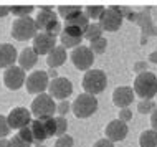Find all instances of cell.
<instances>
[{"label":"cell","mask_w":157,"mask_h":147,"mask_svg":"<svg viewBox=\"0 0 157 147\" xmlns=\"http://www.w3.org/2000/svg\"><path fill=\"white\" fill-rule=\"evenodd\" d=\"M17 58H18V53H17L13 45L0 43V68L7 70V68H10V66H13Z\"/></svg>","instance_id":"cell-17"},{"label":"cell","mask_w":157,"mask_h":147,"mask_svg":"<svg viewBox=\"0 0 157 147\" xmlns=\"http://www.w3.org/2000/svg\"><path fill=\"white\" fill-rule=\"evenodd\" d=\"M17 136L20 137L22 141H25L27 144H33V136H32V131H30V126H27V127H23V129H20L18 131V134Z\"/></svg>","instance_id":"cell-32"},{"label":"cell","mask_w":157,"mask_h":147,"mask_svg":"<svg viewBox=\"0 0 157 147\" xmlns=\"http://www.w3.org/2000/svg\"><path fill=\"white\" fill-rule=\"evenodd\" d=\"M8 13H10V7H0V18L7 17Z\"/></svg>","instance_id":"cell-42"},{"label":"cell","mask_w":157,"mask_h":147,"mask_svg":"<svg viewBox=\"0 0 157 147\" xmlns=\"http://www.w3.org/2000/svg\"><path fill=\"white\" fill-rule=\"evenodd\" d=\"M88 48L91 50V53H93V55H103V53L106 51V48H108V41H106L103 36H101V38H98V40H94V41H91Z\"/></svg>","instance_id":"cell-26"},{"label":"cell","mask_w":157,"mask_h":147,"mask_svg":"<svg viewBox=\"0 0 157 147\" xmlns=\"http://www.w3.org/2000/svg\"><path fill=\"white\" fill-rule=\"evenodd\" d=\"M66 61V50L63 47H55L52 51L46 55V63H48L50 68H58L63 63Z\"/></svg>","instance_id":"cell-19"},{"label":"cell","mask_w":157,"mask_h":147,"mask_svg":"<svg viewBox=\"0 0 157 147\" xmlns=\"http://www.w3.org/2000/svg\"><path fill=\"white\" fill-rule=\"evenodd\" d=\"M10 147H30V144H27L25 141H22L18 136H13L10 139Z\"/></svg>","instance_id":"cell-38"},{"label":"cell","mask_w":157,"mask_h":147,"mask_svg":"<svg viewBox=\"0 0 157 147\" xmlns=\"http://www.w3.org/2000/svg\"><path fill=\"white\" fill-rule=\"evenodd\" d=\"M88 25H90V18H88L83 12H79V13L70 17V18L66 20V27H76V28H79V30H83V32H86Z\"/></svg>","instance_id":"cell-21"},{"label":"cell","mask_w":157,"mask_h":147,"mask_svg":"<svg viewBox=\"0 0 157 147\" xmlns=\"http://www.w3.org/2000/svg\"><path fill=\"white\" fill-rule=\"evenodd\" d=\"M119 12L122 15V18L131 20V22H136L141 25L144 35H157V28L154 27V23L151 22V17H149V8L147 10H142L141 13H137V12H132L129 7H119Z\"/></svg>","instance_id":"cell-4"},{"label":"cell","mask_w":157,"mask_h":147,"mask_svg":"<svg viewBox=\"0 0 157 147\" xmlns=\"http://www.w3.org/2000/svg\"><path fill=\"white\" fill-rule=\"evenodd\" d=\"M134 94L141 99H152L157 94V76L151 71L137 74L134 79Z\"/></svg>","instance_id":"cell-1"},{"label":"cell","mask_w":157,"mask_h":147,"mask_svg":"<svg viewBox=\"0 0 157 147\" xmlns=\"http://www.w3.org/2000/svg\"><path fill=\"white\" fill-rule=\"evenodd\" d=\"M73 93V83L70 81L68 78H55L50 81L48 85V94L52 96L53 99H58V101H66L68 96H71Z\"/></svg>","instance_id":"cell-9"},{"label":"cell","mask_w":157,"mask_h":147,"mask_svg":"<svg viewBox=\"0 0 157 147\" xmlns=\"http://www.w3.org/2000/svg\"><path fill=\"white\" fill-rule=\"evenodd\" d=\"M17 60H18V66L23 71L25 70H32L38 61V55L33 51V48H23Z\"/></svg>","instance_id":"cell-18"},{"label":"cell","mask_w":157,"mask_h":147,"mask_svg":"<svg viewBox=\"0 0 157 147\" xmlns=\"http://www.w3.org/2000/svg\"><path fill=\"white\" fill-rule=\"evenodd\" d=\"M55 126H56V132L55 136H65L66 134V129H68V121L65 119L63 116H56L55 117Z\"/></svg>","instance_id":"cell-30"},{"label":"cell","mask_w":157,"mask_h":147,"mask_svg":"<svg viewBox=\"0 0 157 147\" xmlns=\"http://www.w3.org/2000/svg\"><path fill=\"white\" fill-rule=\"evenodd\" d=\"M32 114L36 117V119H41V117H52L56 111V104H55V99L50 94H38L32 103Z\"/></svg>","instance_id":"cell-6"},{"label":"cell","mask_w":157,"mask_h":147,"mask_svg":"<svg viewBox=\"0 0 157 147\" xmlns=\"http://www.w3.org/2000/svg\"><path fill=\"white\" fill-rule=\"evenodd\" d=\"M127 131H129V129H127L126 123H122V121H119V119H114V121H111V123L106 126L104 134H106V139L111 141L114 144V142L124 141L126 136H127Z\"/></svg>","instance_id":"cell-14"},{"label":"cell","mask_w":157,"mask_h":147,"mask_svg":"<svg viewBox=\"0 0 157 147\" xmlns=\"http://www.w3.org/2000/svg\"><path fill=\"white\" fill-rule=\"evenodd\" d=\"M70 109H71V104L68 103V101H60V104L56 106V112H58L60 116L65 117V114H66L68 111H70Z\"/></svg>","instance_id":"cell-36"},{"label":"cell","mask_w":157,"mask_h":147,"mask_svg":"<svg viewBox=\"0 0 157 147\" xmlns=\"http://www.w3.org/2000/svg\"><path fill=\"white\" fill-rule=\"evenodd\" d=\"M41 124H43L45 127V132H46V137H52L55 136V132H56V126H55V117H41Z\"/></svg>","instance_id":"cell-28"},{"label":"cell","mask_w":157,"mask_h":147,"mask_svg":"<svg viewBox=\"0 0 157 147\" xmlns=\"http://www.w3.org/2000/svg\"><path fill=\"white\" fill-rule=\"evenodd\" d=\"M50 85V78L46 71H33V73L28 74V78L25 79V86H27V91L30 94H43L45 89H48Z\"/></svg>","instance_id":"cell-8"},{"label":"cell","mask_w":157,"mask_h":147,"mask_svg":"<svg viewBox=\"0 0 157 147\" xmlns=\"http://www.w3.org/2000/svg\"><path fill=\"white\" fill-rule=\"evenodd\" d=\"M56 22H58V18L55 15V12L48 7H43V8H40V13H38L36 20H35V25H36V30L48 32Z\"/></svg>","instance_id":"cell-16"},{"label":"cell","mask_w":157,"mask_h":147,"mask_svg":"<svg viewBox=\"0 0 157 147\" xmlns=\"http://www.w3.org/2000/svg\"><path fill=\"white\" fill-rule=\"evenodd\" d=\"M75 144V141H73V137L71 136H60L56 139V142H55V147H73Z\"/></svg>","instance_id":"cell-33"},{"label":"cell","mask_w":157,"mask_h":147,"mask_svg":"<svg viewBox=\"0 0 157 147\" xmlns=\"http://www.w3.org/2000/svg\"><path fill=\"white\" fill-rule=\"evenodd\" d=\"M10 132V126L7 123V117L0 114V139H5Z\"/></svg>","instance_id":"cell-34"},{"label":"cell","mask_w":157,"mask_h":147,"mask_svg":"<svg viewBox=\"0 0 157 147\" xmlns=\"http://www.w3.org/2000/svg\"><path fill=\"white\" fill-rule=\"evenodd\" d=\"M131 117H132V111L131 109H119V121L122 123H127V121H131Z\"/></svg>","instance_id":"cell-37"},{"label":"cell","mask_w":157,"mask_h":147,"mask_svg":"<svg viewBox=\"0 0 157 147\" xmlns=\"http://www.w3.org/2000/svg\"><path fill=\"white\" fill-rule=\"evenodd\" d=\"M103 36V30H101V27H99V23H90L88 25V28H86V32H84V35H83V38H86V40H90V41H94L98 38H101Z\"/></svg>","instance_id":"cell-23"},{"label":"cell","mask_w":157,"mask_h":147,"mask_svg":"<svg viewBox=\"0 0 157 147\" xmlns=\"http://www.w3.org/2000/svg\"><path fill=\"white\" fill-rule=\"evenodd\" d=\"M93 147H114V144H113L111 141H108V139L104 137V139H99V141H96V142H94V145H93Z\"/></svg>","instance_id":"cell-39"},{"label":"cell","mask_w":157,"mask_h":147,"mask_svg":"<svg viewBox=\"0 0 157 147\" xmlns=\"http://www.w3.org/2000/svg\"><path fill=\"white\" fill-rule=\"evenodd\" d=\"M155 109V104L152 99H142L141 103L137 104V111L141 114H147V112H152Z\"/></svg>","instance_id":"cell-31"},{"label":"cell","mask_w":157,"mask_h":147,"mask_svg":"<svg viewBox=\"0 0 157 147\" xmlns=\"http://www.w3.org/2000/svg\"><path fill=\"white\" fill-rule=\"evenodd\" d=\"M122 20L124 18L119 12V7H108L98 22L103 32H117L122 25Z\"/></svg>","instance_id":"cell-7"},{"label":"cell","mask_w":157,"mask_h":147,"mask_svg":"<svg viewBox=\"0 0 157 147\" xmlns=\"http://www.w3.org/2000/svg\"><path fill=\"white\" fill-rule=\"evenodd\" d=\"M81 40L83 38H73V36H68L65 35V33L61 32V35H60V41H61V47L63 48H76V47H79L81 45Z\"/></svg>","instance_id":"cell-27"},{"label":"cell","mask_w":157,"mask_h":147,"mask_svg":"<svg viewBox=\"0 0 157 147\" xmlns=\"http://www.w3.org/2000/svg\"><path fill=\"white\" fill-rule=\"evenodd\" d=\"M134 101V91L132 88L129 86H119L114 89L113 93V103L116 104L117 107L121 109H126L127 106H131Z\"/></svg>","instance_id":"cell-15"},{"label":"cell","mask_w":157,"mask_h":147,"mask_svg":"<svg viewBox=\"0 0 157 147\" xmlns=\"http://www.w3.org/2000/svg\"><path fill=\"white\" fill-rule=\"evenodd\" d=\"M36 25L32 17H23V18H17L12 25V36L18 41H27L30 38H35L36 35Z\"/></svg>","instance_id":"cell-5"},{"label":"cell","mask_w":157,"mask_h":147,"mask_svg":"<svg viewBox=\"0 0 157 147\" xmlns=\"http://www.w3.org/2000/svg\"><path fill=\"white\" fill-rule=\"evenodd\" d=\"M104 10H106V7H103V5H90V7H86L84 8V12L83 13L88 17L90 20H99L101 18V15L104 13Z\"/></svg>","instance_id":"cell-24"},{"label":"cell","mask_w":157,"mask_h":147,"mask_svg":"<svg viewBox=\"0 0 157 147\" xmlns=\"http://www.w3.org/2000/svg\"><path fill=\"white\" fill-rule=\"evenodd\" d=\"M149 60H151L152 63H157V51H154V53H151Z\"/></svg>","instance_id":"cell-44"},{"label":"cell","mask_w":157,"mask_h":147,"mask_svg":"<svg viewBox=\"0 0 157 147\" xmlns=\"http://www.w3.org/2000/svg\"><path fill=\"white\" fill-rule=\"evenodd\" d=\"M71 111L76 117L79 119H86V117L93 116L94 112L98 111V99L96 96H91V94H79L78 98L73 101L71 104Z\"/></svg>","instance_id":"cell-3"},{"label":"cell","mask_w":157,"mask_h":147,"mask_svg":"<svg viewBox=\"0 0 157 147\" xmlns=\"http://www.w3.org/2000/svg\"><path fill=\"white\" fill-rule=\"evenodd\" d=\"M70 56H71L73 65H75L78 70H81V71L91 70L93 63H94V55L91 53L90 48H88V47H83V45H79V47L73 48V51H71Z\"/></svg>","instance_id":"cell-10"},{"label":"cell","mask_w":157,"mask_h":147,"mask_svg":"<svg viewBox=\"0 0 157 147\" xmlns=\"http://www.w3.org/2000/svg\"><path fill=\"white\" fill-rule=\"evenodd\" d=\"M56 47V36L50 35L46 32H40L33 38V51L36 55H48L52 50Z\"/></svg>","instance_id":"cell-13"},{"label":"cell","mask_w":157,"mask_h":147,"mask_svg":"<svg viewBox=\"0 0 157 147\" xmlns=\"http://www.w3.org/2000/svg\"><path fill=\"white\" fill-rule=\"evenodd\" d=\"M0 147H10V141H7V139H0Z\"/></svg>","instance_id":"cell-43"},{"label":"cell","mask_w":157,"mask_h":147,"mask_svg":"<svg viewBox=\"0 0 157 147\" xmlns=\"http://www.w3.org/2000/svg\"><path fill=\"white\" fill-rule=\"evenodd\" d=\"M7 123L10 126V129H23L32 123V112L27 107H15L10 111V114L7 116Z\"/></svg>","instance_id":"cell-12"},{"label":"cell","mask_w":157,"mask_h":147,"mask_svg":"<svg viewBox=\"0 0 157 147\" xmlns=\"http://www.w3.org/2000/svg\"><path fill=\"white\" fill-rule=\"evenodd\" d=\"M79 12H83V10H81V7H78V5H60L58 7V13H60L65 20H68L70 17H73L76 13H79Z\"/></svg>","instance_id":"cell-25"},{"label":"cell","mask_w":157,"mask_h":147,"mask_svg":"<svg viewBox=\"0 0 157 147\" xmlns=\"http://www.w3.org/2000/svg\"><path fill=\"white\" fill-rule=\"evenodd\" d=\"M35 147H45V144H35Z\"/></svg>","instance_id":"cell-46"},{"label":"cell","mask_w":157,"mask_h":147,"mask_svg":"<svg viewBox=\"0 0 157 147\" xmlns=\"http://www.w3.org/2000/svg\"><path fill=\"white\" fill-rule=\"evenodd\" d=\"M50 76H52L53 79L58 78V76H56V70H52V71H50V73H48V78H50Z\"/></svg>","instance_id":"cell-45"},{"label":"cell","mask_w":157,"mask_h":147,"mask_svg":"<svg viewBox=\"0 0 157 147\" xmlns=\"http://www.w3.org/2000/svg\"><path fill=\"white\" fill-rule=\"evenodd\" d=\"M10 12L13 13L15 17L18 18H23V17H28L33 12V7L28 5V7H23V5H15V7H10Z\"/></svg>","instance_id":"cell-29"},{"label":"cell","mask_w":157,"mask_h":147,"mask_svg":"<svg viewBox=\"0 0 157 147\" xmlns=\"http://www.w3.org/2000/svg\"><path fill=\"white\" fill-rule=\"evenodd\" d=\"M155 96H157V94H155Z\"/></svg>","instance_id":"cell-47"},{"label":"cell","mask_w":157,"mask_h":147,"mask_svg":"<svg viewBox=\"0 0 157 147\" xmlns=\"http://www.w3.org/2000/svg\"><path fill=\"white\" fill-rule=\"evenodd\" d=\"M151 126L154 131H157V109H154V111L151 112Z\"/></svg>","instance_id":"cell-41"},{"label":"cell","mask_w":157,"mask_h":147,"mask_svg":"<svg viewBox=\"0 0 157 147\" xmlns=\"http://www.w3.org/2000/svg\"><path fill=\"white\" fill-rule=\"evenodd\" d=\"M139 145L141 147H157V131L147 129L139 137Z\"/></svg>","instance_id":"cell-22"},{"label":"cell","mask_w":157,"mask_h":147,"mask_svg":"<svg viewBox=\"0 0 157 147\" xmlns=\"http://www.w3.org/2000/svg\"><path fill=\"white\" fill-rule=\"evenodd\" d=\"M25 71L20 68V66H10V68H7L3 71V85H5L8 89L12 91H17L20 89L23 85H25Z\"/></svg>","instance_id":"cell-11"},{"label":"cell","mask_w":157,"mask_h":147,"mask_svg":"<svg viewBox=\"0 0 157 147\" xmlns=\"http://www.w3.org/2000/svg\"><path fill=\"white\" fill-rule=\"evenodd\" d=\"M30 131H32V136H33V142L35 144H43V141H46V132H45V127L41 124L40 119H32L30 123Z\"/></svg>","instance_id":"cell-20"},{"label":"cell","mask_w":157,"mask_h":147,"mask_svg":"<svg viewBox=\"0 0 157 147\" xmlns=\"http://www.w3.org/2000/svg\"><path fill=\"white\" fill-rule=\"evenodd\" d=\"M108 85V76L103 70H88L83 76V89L86 94L96 96L103 93Z\"/></svg>","instance_id":"cell-2"},{"label":"cell","mask_w":157,"mask_h":147,"mask_svg":"<svg viewBox=\"0 0 157 147\" xmlns=\"http://www.w3.org/2000/svg\"><path fill=\"white\" fill-rule=\"evenodd\" d=\"M63 33L68 36H73V38H83V35H84V32L79 30V28H76V27H65Z\"/></svg>","instance_id":"cell-35"},{"label":"cell","mask_w":157,"mask_h":147,"mask_svg":"<svg viewBox=\"0 0 157 147\" xmlns=\"http://www.w3.org/2000/svg\"><path fill=\"white\" fill-rule=\"evenodd\" d=\"M146 70H147V63H144V61H139V63H136L134 65V71L136 73H146Z\"/></svg>","instance_id":"cell-40"}]
</instances>
